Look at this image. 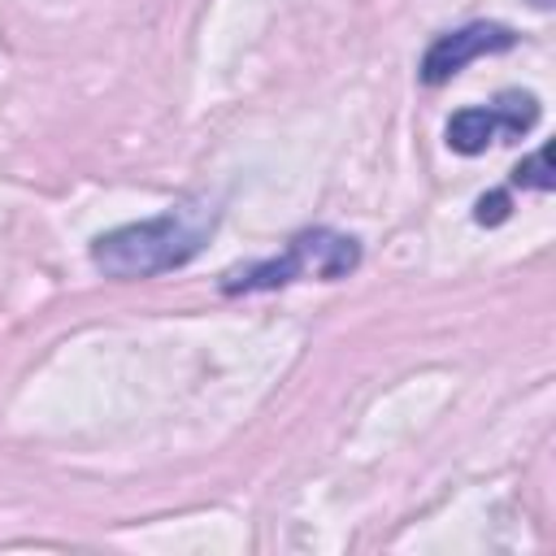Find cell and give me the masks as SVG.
<instances>
[{"label":"cell","mask_w":556,"mask_h":556,"mask_svg":"<svg viewBox=\"0 0 556 556\" xmlns=\"http://www.w3.org/2000/svg\"><path fill=\"white\" fill-rule=\"evenodd\" d=\"M217 213L222 208L208 195L178 200L174 208H165L152 222H135V226H117V230L100 235L91 243V261L109 278H152V274L178 269L208 243Z\"/></svg>","instance_id":"1"},{"label":"cell","mask_w":556,"mask_h":556,"mask_svg":"<svg viewBox=\"0 0 556 556\" xmlns=\"http://www.w3.org/2000/svg\"><path fill=\"white\" fill-rule=\"evenodd\" d=\"M361 265V243L352 235H334V230H304L287 243L282 256L274 261H256L248 269H235L226 274L222 291L226 295H239V291H274V287H287L295 278H343Z\"/></svg>","instance_id":"2"},{"label":"cell","mask_w":556,"mask_h":556,"mask_svg":"<svg viewBox=\"0 0 556 556\" xmlns=\"http://www.w3.org/2000/svg\"><path fill=\"white\" fill-rule=\"evenodd\" d=\"M534 122H539V100L530 91H504L491 104L460 109L447 122V148L460 156H478V152H486V143L521 139Z\"/></svg>","instance_id":"3"},{"label":"cell","mask_w":556,"mask_h":556,"mask_svg":"<svg viewBox=\"0 0 556 556\" xmlns=\"http://www.w3.org/2000/svg\"><path fill=\"white\" fill-rule=\"evenodd\" d=\"M513 43H517V35L508 26H500V22H469L460 30H447V35H439L426 48V56H421V83L439 87V83L456 78L469 61H478L486 52H504Z\"/></svg>","instance_id":"4"},{"label":"cell","mask_w":556,"mask_h":556,"mask_svg":"<svg viewBox=\"0 0 556 556\" xmlns=\"http://www.w3.org/2000/svg\"><path fill=\"white\" fill-rule=\"evenodd\" d=\"M513 178H517L521 187H534V191H552V169H547V148H543V152H534L530 161H521V165L513 169Z\"/></svg>","instance_id":"5"},{"label":"cell","mask_w":556,"mask_h":556,"mask_svg":"<svg viewBox=\"0 0 556 556\" xmlns=\"http://www.w3.org/2000/svg\"><path fill=\"white\" fill-rule=\"evenodd\" d=\"M473 217H478L482 226H500V222L508 217V195H500V191H495V195H482Z\"/></svg>","instance_id":"6"},{"label":"cell","mask_w":556,"mask_h":556,"mask_svg":"<svg viewBox=\"0 0 556 556\" xmlns=\"http://www.w3.org/2000/svg\"><path fill=\"white\" fill-rule=\"evenodd\" d=\"M530 4H534V9H552V0H530Z\"/></svg>","instance_id":"7"}]
</instances>
